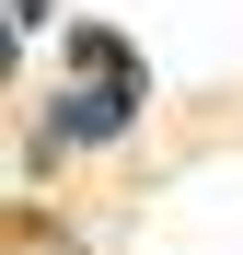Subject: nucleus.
I'll use <instances>...</instances> for the list:
<instances>
[{
  "instance_id": "nucleus-1",
  "label": "nucleus",
  "mask_w": 243,
  "mask_h": 255,
  "mask_svg": "<svg viewBox=\"0 0 243 255\" xmlns=\"http://www.w3.org/2000/svg\"><path fill=\"white\" fill-rule=\"evenodd\" d=\"M139 105H151V70H81V81H58L47 139H58V151H116V139L139 128Z\"/></svg>"
},
{
  "instance_id": "nucleus-2",
  "label": "nucleus",
  "mask_w": 243,
  "mask_h": 255,
  "mask_svg": "<svg viewBox=\"0 0 243 255\" xmlns=\"http://www.w3.org/2000/svg\"><path fill=\"white\" fill-rule=\"evenodd\" d=\"M70 70H151V58H139L116 23H70Z\"/></svg>"
},
{
  "instance_id": "nucleus-3",
  "label": "nucleus",
  "mask_w": 243,
  "mask_h": 255,
  "mask_svg": "<svg viewBox=\"0 0 243 255\" xmlns=\"http://www.w3.org/2000/svg\"><path fill=\"white\" fill-rule=\"evenodd\" d=\"M12 35H47V0H12Z\"/></svg>"
}]
</instances>
